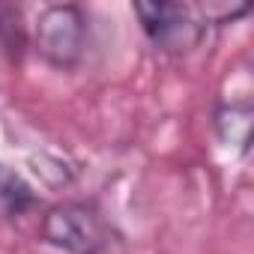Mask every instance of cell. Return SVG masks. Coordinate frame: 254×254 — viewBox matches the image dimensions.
<instances>
[{
  "instance_id": "cell-7",
  "label": "cell",
  "mask_w": 254,
  "mask_h": 254,
  "mask_svg": "<svg viewBox=\"0 0 254 254\" xmlns=\"http://www.w3.org/2000/svg\"><path fill=\"white\" fill-rule=\"evenodd\" d=\"M194 12L203 27H221V24H233L236 18L248 15V6L245 3H200Z\"/></svg>"
},
{
  "instance_id": "cell-6",
  "label": "cell",
  "mask_w": 254,
  "mask_h": 254,
  "mask_svg": "<svg viewBox=\"0 0 254 254\" xmlns=\"http://www.w3.org/2000/svg\"><path fill=\"white\" fill-rule=\"evenodd\" d=\"M24 48V27H21V12L15 6H0V51L9 57H18Z\"/></svg>"
},
{
  "instance_id": "cell-5",
  "label": "cell",
  "mask_w": 254,
  "mask_h": 254,
  "mask_svg": "<svg viewBox=\"0 0 254 254\" xmlns=\"http://www.w3.org/2000/svg\"><path fill=\"white\" fill-rule=\"evenodd\" d=\"M36 203V194L33 189L9 168H0V212L15 218V215H24L30 206Z\"/></svg>"
},
{
  "instance_id": "cell-1",
  "label": "cell",
  "mask_w": 254,
  "mask_h": 254,
  "mask_svg": "<svg viewBox=\"0 0 254 254\" xmlns=\"http://www.w3.org/2000/svg\"><path fill=\"white\" fill-rule=\"evenodd\" d=\"M39 233L51 248L63 254H111V248L120 242L111 221L90 200L54 203L42 215Z\"/></svg>"
},
{
  "instance_id": "cell-4",
  "label": "cell",
  "mask_w": 254,
  "mask_h": 254,
  "mask_svg": "<svg viewBox=\"0 0 254 254\" xmlns=\"http://www.w3.org/2000/svg\"><path fill=\"white\" fill-rule=\"evenodd\" d=\"M215 135L224 147L236 150L239 156H248L251 144V126H254V111L248 102H227L218 105L215 111Z\"/></svg>"
},
{
  "instance_id": "cell-2",
  "label": "cell",
  "mask_w": 254,
  "mask_h": 254,
  "mask_svg": "<svg viewBox=\"0 0 254 254\" xmlns=\"http://www.w3.org/2000/svg\"><path fill=\"white\" fill-rule=\"evenodd\" d=\"M33 45L54 69H75L87 48V15L75 3H51L33 24Z\"/></svg>"
},
{
  "instance_id": "cell-3",
  "label": "cell",
  "mask_w": 254,
  "mask_h": 254,
  "mask_svg": "<svg viewBox=\"0 0 254 254\" xmlns=\"http://www.w3.org/2000/svg\"><path fill=\"white\" fill-rule=\"evenodd\" d=\"M135 15L144 27V36L150 45L162 54H189L200 45L206 27L200 24L197 12L186 3H171V0H138Z\"/></svg>"
}]
</instances>
